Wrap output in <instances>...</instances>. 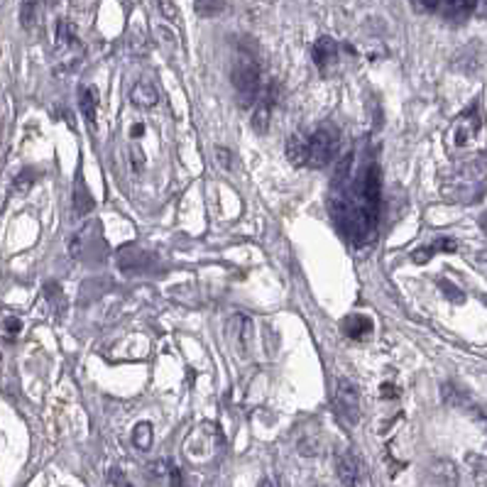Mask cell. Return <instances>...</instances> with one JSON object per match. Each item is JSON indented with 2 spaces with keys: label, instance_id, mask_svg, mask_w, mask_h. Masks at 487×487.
<instances>
[{
  "label": "cell",
  "instance_id": "cell-15",
  "mask_svg": "<svg viewBox=\"0 0 487 487\" xmlns=\"http://www.w3.org/2000/svg\"><path fill=\"white\" fill-rule=\"evenodd\" d=\"M225 0H193V10L201 17H213L223 10Z\"/></svg>",
  "mask_w": 487,
  "mask_h": 487
},
{
  "label": "cell",
  "instance_id": "cell-2",
  "mask_svg": "<svg viewBox=\"0 0 487 487\" xmlns=\"http://www.w3.org/2000/svg\"><path fill=\"white\" fill-rule=\"evenodd\" d=\"M333 412L348 428L358 426L360 421V394L358 387L350 380H341L336 387V397H333Z\"/></svg>",
  "mask_w": 487,
  "mask_h": 487
},
{
  "label": "cell",
  "instance_id": "cell-9",
  "mask_svg": "<svg viewBox=\"0 0 487 487\" xmlns=\"http://www.w3.org/2000/svg\"><path fill=\"white\" fill-rule=\"evenodd\" d=\"M130 101L137 108H155L157 101H160V93H157V88L152 84L140 81V84L133 86V91H130Z\"/></svg>",
  "mask_w": 487,
  "mask_h": 487
},
{
  "label": "cell",
  "instance_id": "cell-19",
  "mask_svg": "<svg viewBox=\"0 0 487 487\" xmlns=\"http://www.w3.org/2000/svg\"><path fill=\"white\" fill-rule=\"evenodd\" d=\"M30 187H32V174H30V171H25V174H20V177L15 179V191L25 193V191H30Z\"/></svg>",
  "mask_w": 487,
  "mask_h": 487
},
{
  "label": "cell",
  "instance_id": "cell-3",
  "mask_svg": "<svg viewBox=\"0 0 487 487\" xmlns=\"http://www.w3.org/2000/svg\"><path fill=\"white\" fill-rule=\"evenodd\" d=\"M233 86H236L242 106L257 103V98H260V71H257V66L250 59L240 61L233 69Z\"/></svg>",
  "mask_w": 487,
  "mask_h": 487
},
{
  "label": "cell",
  "instance_id": "cell-7",
  "mask_svg": "<svg viewBox=\"0 0 487 487\" xmlns=\"http://www.w3.org/2000/svg\"><path fill=\"white\" fill-rule=\"evenodd\" d=\"M272 108H274V88L269 86L267 91L260 93L255 113H252V128H255V133H267L269 120H272Z\"/></svg>",
  "mask_w": 487,
  "mask_h": 487
},
{
  "label": "cell",
  "instance_id": "cell-5",
  "mask_svg": "<svg viewBox=\"0 0 487 487\" xmlns=\"http://www.w3.org/2000/svg\"><path fill=\"white\" fill-rule=\"evenodd\" d=\"M336 472L343 485L355 487L360 482V477H363V463H360V458L353 450H343L336 458Z\"/></svg>",
  "mask_w": 487,
  "mask_h": 487
},
{
  "label": "cell",
  "instance_id": "cell-16",
  "mask_svg": "<svg viewBox=\"0 0 487 487\" xmlns=\"http://www.w3.org/2000/svg\"><path fill=\"white\" fill-rule=\"evenodd\" d=\"M157 8H160V15L164 17V20L169 22H177L179 20V10L177 6H174V0H155Z\"/></svg>",
  "mask_w": 487,
  "mask_h": 487
},
{
  "label": "cell",
  "instance_id": "cell-13",
  "mask_svg": "<svg viewBox=\"0 0 487 487\" xmlns=\"http://www.w3.org/2000/svg\"><path fill=\"white\" fill-rule=\"evenodd\" d=\"M152 439H155V434H152V423L150 421H140L137 426L133 428V446L137 450H150L152 448Z\"/></svg>",
  "mask_w": 487,
  "mask_h": 487
},
{
  "label": "cell",
  "instance_id": "cell-20",
  "mask_svg": "<svg viewBox=\"0 0 487 487\" xmlns=\"http://www.w3.org/2000/svg\"><path fill=\"white\" fill-rule=\"evenodd\" d=\"M431 247H434V252H455V240H450V238H441V240H436Z\"/></svg>",
  "mask_w": 487,
  "mask_h": 487
},
{
  "label": "cell",
  "instance_id": "cell-11",
  "mask_svg": "<svg viewBox=\"0 0 487 487\" xmlns=\"http://www.w3.org/2000/svg\"><path fill=\"white\" fill-rule=\"evenodd\" d=\"M343 331L348 333L353 341H365V338L372 333V321H370L367 316L355 314V316H348L345 321H343Z\"/></svg>",
  "mask_w": 487,
  "mask_h": 487
},
{
  "label": "cell",
  "instance_id": "cell-23",
  "mask_svg": "<svg viewBox=\"0 0 487 487\" xmlns=\"http://www.w3.org/2000/svg\"><path fill=\"white\" fill-rule=\"evenodd\" d=\"M169 485L171 487H184V475L179 468H169Z\"/></svg>",
  "mask_w": 487,
  "mask_h": 487
},
{
  "label": "cell",
  "instance_id": "cell-12",
  "mask_svg": "<svg viewBox=\"0 0 487 487\" xmlns=\"http://www.w3.org/2000/svg\"><path fill=\"white\" fill-rule=\"evenodd\" d=\"M57 47L61 52H71V49H79V37H76V30L69 20L57 22Z\"/></svg>",
  "mask_w": 487,
  "mask_h": 487
},
{
  "label": "cell",
  "instance_id": "cell-21",
  "mask_svg": "<svg viewBox=\"0 0 487 487\" xmlns=\"http://www.w3.org/2000/svg\"><path fill=\"white\" fill-rule=\"evenodd\" d=\"M441 289L446 292V296H448V299H453V301H458V304H461L463 301V294L458 289H455L453 284H448V282H441Z\"/></svg>",
  "mask_w": 487,
  "mask_h": 487
},
{
  "label": "cell",
  "instance_id": "cell-10",
  "mask_svg": "<svg viewBox=\"0 0 487 487\" xmlns=\"http://www.w3.org/2000/svg\"><path fill=\"white\" fill-rule=\"evenodd\" d=\"M79 108L81 113H84L86 123L91 125V128H96V111H98V96H96V88H91V86H84L79 91Z\"/></svg>",
  "mask_w": 487,
  "mask_h": 487
},
{
  "label": "cell",
  "instance_id": "cell-26",
  "mask_svg": "<svg viewBox=\"0 0 487 487\" xmlns=\"http://www.w3.org/2000/svg\"><path fill=\"white\" fill-rule=\"evenodd\" d=\"M0 363H3V355H0Z\"/></svg>",
  "mask_w": 487,
  "mask_h": 487
},
{
  "label": "cell",
  "instance_id": "cell-1",
  "mask_svg": "<svg viewBox=\"0 0 487 487\" xmlns=\"http://www.w3.org/2000/svg\"><path fill=\"white\" fill-rule=\"evenodd\" d=\"M336 147H338V128H331V125L318 128L309 137V160H306V164L314 166V169H321V166L331 164L333 155H336Z\"/></svg>",
  "mask_w": 487,
  "mask_h": 487
},
{
  "label": "cell",
  "instance_id": "cell-27",
  "mask_svg": "<svg viewBox=\"0 0 487 487\" xmlns=\"http://www.w3.org/2000/svg\"><path fill=\"white\" fill-rule=\"evenodd\" d=\"M485 301H487V296H485Z\"/></svg>",
  "mask_w": 487,
  "mask_h": 487
},
{
  "label": "cell",
  "instance_id": "cell-17",
  "mask_svg": "<svg viewBox=\"0 0 487 487\" xmlns=\"http://www.w3.org/2000/svg\"><path fill=\"white\" fill-rule=\"evenodd\" d=\"M216 162H218L223 171H233V166H236V157H233V152L228 147H218L216 150Z\"/></svg>",
  "mask_w": 487,
  "mask_h": 487
},
{
  "label": "cell",
  "instance_id": "cell-8",
  "mask_svg": "<svg viewBox=\"0 0 487 487\" xmlns=\"http://www.w3.org/2000/svg\"><path fill=\"white\" fill-rule=\"evenodd\" d=\"M287 160L294 166L306 164V160H309V137H306V135L294 133L287 140Z\"/></svg>",
  "mask_w": 487,
  "mask_h": 487
},
{
  "label": "cell",
  "instance_id": "cell-6",
  "mask_svg": "<svg viewBox=\"0 0 487 487\" xmlns=\"http://www.w3.org/2000/svg\"><path fill=\"white\" fill-rule=\"evenodd\" d=\"M311 57H314V64L318 66V71H321L323 76L331 74L338 64V44L333 42L331 37H321L316 44H314Z\"/></svg>",
  "mask_w": 487,
  "mask_h": 487
},
{
  "label": "cell",
  "instance_id": "cell-22",
  "mask_svg": "<svg viewBox=\"0 0 487 487\" xmlns=\"http://www.w3.org/2000/svg\"><path fill=\"white\" fill-rule=\"evenodd\" d=\"M22 331V321H20V318H8V321H6V333H8V336H17V333H20Z\"/></svg>",
  "mask_w": 487,
  "mask_h": 487
},
{
  "label": "cell",
  "instance_id": "cell-24",
  "mask_svg": "<svg viewBox=\"0 0 487 487\" xmlns=\"http://www.w3.org/2000/svg\"><path fill=\"white\" fill-rule=\"evenodd\" d=\"M142 130H145V128H142V125H135V128H133V137H137V135H142Z\"/></svg>",
  "mask_w": 487,
  "mask_h": 487
},
{
  "label": "cell",
  "instance_id": "cell-25",
  "mask_svg": "<svg viewBox=\"0 0 487 487\" xmlns=\"http://www.w3.org/2000/svg\"><path fill=\"white\" fill-rule=\"evenodd\" d=\"M260 487H274V485H272V480H262L260 482Z\"/></svg>",
  "mask_w": 487,
  "mask_h": 487
},
{
  "label": "cell",
  "instance_id": "cell-4",
  "mask_svg": "<svg viewBox=\"0 0 487 487\" xmlns=\"http://www.w3.org/2000/svg\"><path fill=\"white\" fill-rule=\"evenodd\" d=\"M453 145L455 147H466L470 145L472 140L477 137V130H480V115L475 113V108L466 111L461 118L453 123Z\"/></svg>",
  "mask_w": 487,
  "mask_h": 487
},
{
  "label": "cell",
  "instance_id": "cell-14",
  "mask_svg": "<svg viewBox=\"0 0 487 487\" xmlns=\"http://www.w3.org/2000/svg\"><path fill=\"white\" fill-rule=\"evenodd\" d=\"M37 10H39V0H22L20 3V25L25 30H32L35 22H37Z\"/></svg>",
  "mask_w": 487,
  "mask_h": 487
},
{
  "label": "cell",
  "instance_id": "cell-18",
  "mask_svg": "<svg viewBox=\"0 0 487 487\" xmlns=\"http://www.w3.org/2000/svg\"><path fill=\"white\" fill-rule=\"evenodd\" d=\"M108 485L111 487H133L128 480V475H125L120 468H111V472H108Z\"/></svg>",
  "mask_w": 487,
  "mask_h": 487
}]
</instances>
